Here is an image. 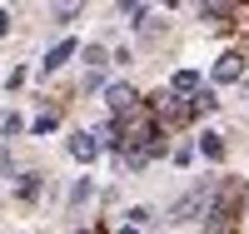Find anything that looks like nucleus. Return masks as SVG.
<instances>
[{"instance_id": "obj_1", "label": "nucleus", "mask_w": 249, "mask_h": 234, "mask_svg": "<svg viewBox=\"0 0 249 234\" xmlns=\"http://www.w3.org/2000/svg\"><path fill=\"white\" fill-rule=\"evenodd\" d=\"M204 204H210V184H195L190 195H184V199H179V204L170 209V219H195Z\"/></svg>"}, {"instance_id": "obj_2", "label": "nucleus", "mask_w": 249, "mask_h": 234, "mask_svg": "<svg viewBox=\"0 0 249 234\" xmlns=\"http://www.w3.org/2000/svg\"><path fill=\"white\" fill-rule=\"evenodd\" d=\"M110 105H115L120 115H130V110H140V100H135V90H130V85H110Z\"/></svg>"}, {"instance_id": "obj_3", "label": "nucleus", "mask_w": 249, "mask_h": 234, "mask_svg": "<svg viewBox=\"0 0 249 234\" xmlns=\"http://www.w3.org/2000/svg\"><path fill=\"white\" fill-rule=\"evenodd\" d=\"M70 155H75V160H95V155H100V140H95V135H75V140H70Z\"/></svg>"}, {"instance_id": "obj_4", "label": "nucleus", "mask_w": 249, "mask_h": 234, "mask_svg": "<svg viewBox=\"0 0 249 234\" xmlns=\"http://www.w3.org/2000/svg\"><path fill=\"white\" fill-rule=\"evenodd\" d=\"M155 110H160V120H164V125H179V120H190V105H175V100H160Z\"/></svg>"}, {"instance_id": "obj_5", "label": "nucleus", "mask_w": 249, "mask_h": 234, "mask_svg": "<svg viewBox=\"0 0 249 234\" xmlns=\"http://www.w3.org/2000/svg\"><path fill=\"white\" fill-rule=\"evenodd\" d=\"M70 55H75V45H70V40H60V45H55V50L45 55V70H60V65H65Z\"/></svg>"}, {"instance_id": "obj_6", "label": "nucleus", "mask_w": 249, "mask_h": 234, "mask_svg": "<svg viewBox=\"0 0 249 234\" xmlns=\"http://www.w3.org/2000/svg\"><path fill=\"white\" fill-rule=\"evenodd\" d=\"M214 80H239V55H224L214 65Z\"/></svg>"}, {"instance_id": "obj_7", "label": "nucleus", "mask_w": 249, "mask_h": 234, "mask_svg": "<svg viewBox=\"0 0 249 234\" xmlns=\"http://www.w3.org/2000/svg\"><path fill=\"white\" fill-rule=\"evenodd\" d=\"M175 90H179V95L199 90V75H195V70H179V75H175Z\"/></svg>"}, {"instance_id": "obj_8", "label": "nucleus", "mask_w": 249, "mask_h": 234, "mask_svg": "<svg viewBox=\"0 0 249 234\" xmlns=\"http://www.w3.org/2000/svg\"><path fill=\"white\" fill-rule=\"evenodd\" d=\"M90 195H95V189H90V180H80V184L70 189V209H80V204H85Z\"/></svg>"}, {"instance_id": "obj_9", "label": "nucleus", "mask_w": 249, "mask_h": 234, "mask_svg": "<svg viewBox=\"0 0 249 234\" xmlns=\"http://www.w3.org/2000/svg\"><path fill=\"white\" fill-rule=\"evenodd\" d=\"M204 155L219 160V155H224V140H219V135H204Z\"/></svg>"}, {"instance_id": "obj_10", "label": "nucleus", "mask_w": 249, "mask_h": 234, "mask_svg": "<svg viewBox=\"0 0 249 234\" xmlns=\"http://www.w3.org/2000/svg\"><path fill=\"white\" fill-rule=\"evenodd\" d=\"M214 105H219L214 90H199V95H195V110H214Z\"/></svg>"}, {"instance_id": "obj_11", "label": "nucleus", "mask_w": 249, "mask_h": 234, "mask_svg": "<svg viewBox=\"0 0 249 234\" xmlns=\"http://www.w3.org/2000/svg\"><path fill=\"white\" fill-rule=\"evenodd\" d=\"M85 65H90V70H100V65H105V50L90 45V50H85Z\"/></svg>"}, {"instance_id": "obj_12", "label": "nucleus", "mask_w": 249, "mask_h": 234, "mask_svg": "<svg viewBox=\"0 0 249 234\" xmlns=\"http://www.w3.org/2000/svg\"><path fill=\"white\" fill-rule=\"evenodd\" d=\"M5 25H10V15H5V10H0V35H5Z\"/></svg>"}]
</instances>
